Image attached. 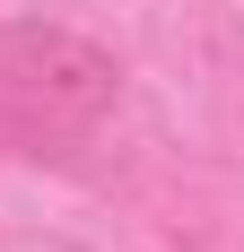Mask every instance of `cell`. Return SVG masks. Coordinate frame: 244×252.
<instances>
[{
    "instance_id": "obj_1",
    "label": "cell",
    "mask_w": 244,
    "mask_h": 252,
    "mask_svg": "<svg viewBox=\"0 0 244 252\" xmlns=\"http://www.w3.org/2000/svg\"><path fill=\"white\" fill-rule=\"evenodd\" d=\"M122 104V61L52 18H0V165L70 157Z\"/></svg>"
}]
</instances>
